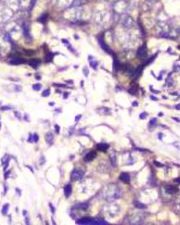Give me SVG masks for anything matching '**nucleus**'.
I'll return each instance as SVG.
<instances>
[{
	"instance_id": "4",
	"label": "nucleus",
	"mask_w": 180,
	"mask_h": 225,
	"mask_svg": "<svg viewBox=\"0 0 180 225\" xmlns=\"http://www.w3.org/2000/svg\"><path fill=\"white\" fill-rule=\"evenodd\" d=\"M25 63V60L20 58H15L10 61V63L12 65H20Z\"/></svg>"
},
{
	"instance_id": "24",
	"label": "nucleus",
	"mask_w": 180,
	"mask_h": 225,
	"mask_svg": "<svg viewBox=\"0 0 180 225\" xmlns=\"http://www.w3.org/2000/svg\"><path fill=\"white\" fill-rule=\"evenodd\" d=\"M0 126H1V125H0Z\"/></svg>"
},
{
	"instance_id": "8",
	"label": "nucleus",
	"mask_w": 180,
	"mask_h": 225,
	"mask_svg": "<svg viewBox=\"0 0 180 225\" xmlns=\"http://www.w3.org/2000/svg\"><path fill=\"white\" fill-rule=\"evenodd\" d=\"M28 63H29V65L30 66H32L34 68H36L38 65H40V61L39 60H38V59H31V60L29 61Z\"/></svg>"
},
{
	"instance_id": "9",
	"label": "nucleus",
	"mask_w": 180,
	"mask_h": 225,
	"mask_svg": "<svg viewBox=\"0 0 180 225\" xmlns=\"http://www.w3.org/2000/svg\"><path fill=\"white\" fill-rule=\"evenodd\" d=\"M64 192H65V195L66 197H68L71 194V192H72V186H71L70 184L65 186V189H64Z\"/></svg>"
},
{
	"instance_id": "13",
	"label": "nucleus",
	"mask_w": 180,
	"mask_h": 225,
	"mask_svg": "<svg viewBox=\"0 0 180 225\" xmlns=\"http://www.w3.org/2000/svg\"><path fill=\"white\" fill-rule=\"evenodd\" d=\"M141 70H142V67L138 68L137 69L135 70V72L134 73V74H133V78H137V76H139V74L141 73Z\"/></svg>"
},
{
	"instance_id": "10",
	"label": "nucleus",
	"mask_w": 180,
	"mask_h": 225,
	"mask_svg": "<svg viewBox=\"0 0 180 225\" xmlns=\"http://www.w3.org/2000/svg\"><path fill=\"white\" fill-rule=\"evenodd\" d=\"M165 190H166V192L168 193H175L177 191L178 189L177 188L172 186H168L166 187Z\"/></svg>"
},
{
	"instance_id": "18",
	"label": "nucleus",
	"mask_w": 180,
	"mask_h": 225,
	"mask_svg": "<svg viewBox=\"0 0 180 225\" xmlns=\"http://www.w3.org/2000/svg\"><path fill=\"white\" fill-rule=\"evenodd\" d=\"M49 94H50V92H49V90L47 89V90H45V91H44L42 93V96H48L49 95Z\"/></svg>"
},
{
	"instance_id": "22",
	"label": "nucleus",
	"mask_w": 180,
	"mask_h": 225,
	"mask_svg": "<svg viewBox=\"0 0 180 225\" xmlns=\"http://www.w3.org/2000/svg\"><path fill=\"white\" fill-rule=\"evenodd\" d=\"M35 2H36V0H31V2H30V4H31V6H32V7L35 5Z\"/></svg>"
},
{
	"instance_id": "16",
	"label": "nucleus",
	"mask_w": 180,
	"mask_h": 225,
	"mask_svg": "<svg viewBox=\"0 0 180 225\" xmlns=\"http://www.w3.org/2000/svg\"><path fill=\"white\" fill-rule=\"evenodd\" d=\"M8 208H9V205H4V206H3L2 208V213L3 214H4V215H6V213H7V210H8Z\"/></svg>"
},
{
	"instance_id": "15",
	"label": "nucleus",
	"mask_w": 180,
	"mask_h": 225,
	"mask_svg": "<svg viewBox=\"0 0 180 225\" xmlns=\"http://www.w3.org/2000/svg\"><path fill=\"white\" fill-rule=\"evenodd\" d=\"M46 139L49 143H51L53 141V135L51 134H47L46 136Z\"/></svg>"
},
{
	"instance_id": "11",
	"label": "nucleus",
	"mask_w": 180,
	"mask_h": 225,
	"mask_svg": "<svg viewBox=\"0 0 180 225\" xmlns=\"http://www.w3.org/2000/svg\"><path fill=\"white\" fill-rule=\"evenodd\" d=\"M23 32H24V35L27 39L30 38V30H29V27L27 25H25L23 26Z\"/></svg>"
},
{
	"instance_id": "17",
	"label": "nucleus",
	"mask_w": 180,
	"mask_h": 225,
	"mask_svg": "<svg viewBox=\"0 0 180 225\" xmlns=\"http://www.w3.org/2000/svg\"><path fill=\"white\" fill-rule=\"evenodd\" d=\"M33 89L35 91H39L41 89V85L40 84H36V85H33Z\"/></svg>"
},
{
	"instance_id": "21",
	"label": "nucleus",
	"mask_w": 180,
	"mask_h": 225,
	"mask_svg": "<svg viewBox=\"0 0 180 225\" xmlns=\"http://www.w3.org/2000/svg\"><path fill=\"white\" fill-rule=\"evenodd\" d=\"M146 117V113H142V114L140 115V118H141V119H144V118H145Z\"/></svg>"
},
{
	"instance_id": "1",
	"label": "nucleus",
	"mask_w": 180,
	"mask_h": 225,
	"mask_svg": "<svg viewBox=\"0 0 180 225\" xmlns=\"http://www.w3.org/2000/svg\"><path fill=\"white\" fill-rule=\"evenodd\" d=\"M121 21L123 26L127 28H132L134 25V20L130 16L124 15L121 19Z\"/></svg>"
},
{
	"instance_id": "3",
	"label": "nucleus",
	"mask_w": 180,
	"mask_h": 225,
	"mask_svg": "<svg viewBox=\"0 0 180 225\" xmlns=\"http://www.w3.org/2000/svg\"><path fill=\"white\" fill-rule=\"evenodd\" d=\"M99 44H100V46L101 47V48H102L103 50L106 51L108 53H112V50H111L110 48L108 46V44H106V42L103 41V40L102 38L99 40Z\"/></svg>"
},
{
	"instance_id": "6",
	"label": "nucleus",
	"mask_w": 180,
	"mask_h": 225,
	"mask_svg": "<svg viewBox=\"0 0 180 225\" xmlns=\"http://www.w3.org/2000/svg\"><path fill=\"white\" fill-rule=\"evenodd\" d=\"M96 153L95 151H91V152L88 153L87 155L85 156V160L86 161H90V160H92L94 158L96 157Z\"/></svg>"
},
{
	"instance_id": "20",
	"label": "nucleus",
	"mask_w": 180,
	"mask_h": 225,
	"mask_svg": "<svg viewBox=\"0 0 180 225\" xmlns=\"http://www.w3.org/2000/svg\"><path fill=\"white\" fill-rule=\"evenodd\" d=\"M33 141H37L38 140V136L37 134H35V135H33Z\"/></svg>"
},
{
	"instance_id": "2",
	"label": "nucleus",
	"mask_w": 180,
	"mask_h": 225,
	"mask_svg": "<svg viewBox=\"0 0 180 225\" xmlns=\"http://www.w3.org/2000/svg\"><path fill=\"white\" fill-rule=\"evenodd\" d=\"M147 56V49L145 45H144L142 47H141L137 51V56L139 58L144 59Z\"/></svg>"
},
{
	"instance_id": "19",
	"label": "nucleus",
	"mask_w": 180,
	"mask_h": 225,
	"mask_svg": "<svg viewBox=\"0 0 180 225\" xmlns=\"http://www.w3.org/2000/svg\"><path fill=\"white\" fill-rule=\"evenodd\" d=\"M53 58V55L52 54H49V55L47 56V61H51V59Z\"/></svg>"
},
{
	"instance_id": "7",
	"label": "nucleus",
	"mask_w": 180,
	"mask_h": 225,
	"mask_svg": "<svg viewBox=\"0 0 180 225\" xmlns=\"http://www.w3.org/2000/svg\"><path fill=\"white\" fill-rule=\"evenodd\" d=\"M82 175H83V173L82 172H80V171H75V172L72 174L71 178H72V179L77 180V179H80V178L82 177Z\"/></svg>"
},
{
	"instance_id": "5",
	"label": "nucleus",
	"mask_w": 180,
	"mask_h": 225,
	"mask_svg": "<svg viewBox=\"0 0 180 225\" xmlns=\"http://www.w3.org/2000/svg\"><path fill=\"white\" fill-rule=\"evenodd\" d=\"M120 179L123 181V182L126 183V184L130 183V175H128V173H122L120 176Z\"/></svg>"
},
{
	"instance_id": "23",
	"label": "nucleus",
	"mask_w": 180,
	"mask_h": 225,
	"mask_svg": "<svg viewBox=\"0 0 180 225\" xmlns=\"http://www.w3.org/2000/svg\"><path fill=\"white\" fill-rule=\"evenodd\" d=\"M155 121H156V120H155V119H153V120L151 121V124H153L154 123H155Z\"/></svg>"
},
{
	"instance_id": "12",
	"label": "nucleus",
	"mask_w": 180,
	"mask_h": 225,
	"mask_svg": "<svg viewBox=\"0 0 180 225\" xmlns=\"http://www.w3.org/2000/svg\"><path fill=\"white\" fill-rule=\"evenodd\" d=\"M97 148L99 151H106L108 148V145L106 144H98Z\"/></svg>"
},
{
	"instance_id": "14",
	"label": "nucleus",
	"mask_w": 180,
	"mask_h": 225,
	"mask_svg": "<svg viewBox=\"0 0 180 225\" xmlns=\"http://www.w3.org/2000/svg\"><path fill=\"white\" fill-rule=\"evenodd\" d=\"M135 206L137 208H139V209H144V208H146V205L141 203V202H135Z\"/></svg>"
}]
</instances>
